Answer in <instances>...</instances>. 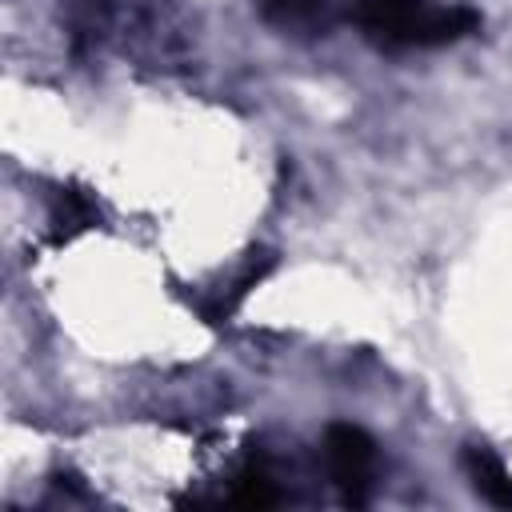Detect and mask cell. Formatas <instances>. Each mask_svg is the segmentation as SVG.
I'll return each instance as SVG.
<instances>
[{
  "mask_svg": "<svg viewBox=\"0 0 512 512\" xmlns=\"http://www.w3.org/2000/svg\"><path fill=\"white\" fill-rule=\"evenodd\" d=\"M232 500L244 504V508H268L280 496H276V488H272V480L264 472H244L240 484H236V492H232Z\"/></svg>",
  "mask_w": 512,
  "mask_h": 512,
  "instance_id": "8992f818",
  "label": "cell"
},
{
  "mask_svg": "<svg viewBox=\"0 0 512 512\" xmlns=\"http://www.w3.org/2000/svg\"><path fill=\"white\" fill-rule=\"evenodd\" d=\"M260 12L268 24H276L284 32H308V28L324 24L320 0H260Z\"/></svg>",
  "mask_w": 512,
  "mask_h": 512,
  "instance_id": "5b68a950",
  "label": "cell"
},
{
  "mask_svg": "<svg viewBox=\"0 0 512 512\" xmlns=\"http://www.w3.org/2000/svg\"><path fill=\"white\" fill-rule=\"evenodd\" d=\"M352 16L384 48H436L480 28L472 8H440L428 0H360Z\"/></svg>",
  "mask_w": 512,
  "mask_h": 512,
  "instance_id": "6da1fadb",
  "label": "cell"
},
{
  "mask_svg": "<svg viewBox=\"0 0 512 512\" xmlns=\"http://www.w3.org/2000/svg\"><path fill=\"white\" fill-rule=\"evenodd\" d=\"M324 456H328V472H332L336 488L344 492V500L364 504L368 488H372V472H376L372 436L356 424H332L324 436Z\"/></svg>",
  "mask_w": 512,
  "mask_h": 512,
  "instance_id": "7a4b0ae2",
  "label": "cell"
},
{
  "mask_svg": "<svg viewBox=\"0 0 512 512\" xmlns=\"http://www.w3.org/2000/svg\"><path fill=\"white\" fill-rule=\"evenodd\" d=\"M96 220H100L96 200H92L84 188H60V192H56V204H52V216H48V224H52V240H56V244L80 236V232L92 228Z\"/></svg>",
  "mask_w": 512,
  "mask_h": 512,
  "instance_id": "277c9868",
  "label": "cell"
},
{
  "mask_svg": "<svg viewBox=\"0 0 512 512\" xmlns=\"http://www.w3.org/2000/svg\"><path fill=\"white\" fill-rule=\"evenodd\" d=\"M464 472H468L472 488H476L488 504H496V508H512V476H508L504 460H500L492 448L472 444V448L464 452Z\"/></svg>",
  "mask_w": 512,
  "mask_h": 512,
  "instance_id": "3957f363",
  "label": "cell"
}]
</instances>
